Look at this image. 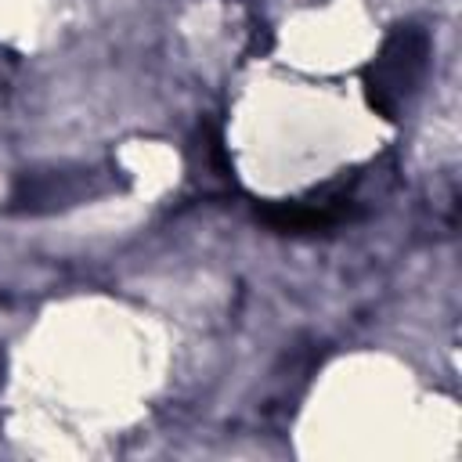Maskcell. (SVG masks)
Here are the masks:
<instances>
[{
	"mask_svg": "<svg viewBox=\"0 0 462 462\" xmlns=\"http://www.w3.org/2000/svg\"><path fill=\"white\" fill-rule=\"evenodd\" d=\"M354 209V199L346 188H325L310 199H292V202H271L260 209V220L271 224L274 231H318L346 220Z\"/></svg>",
	"mask_w": 462,
	"mask_h": 462,
	"instance_id": "cell-2",
	"label": "cell"
},
{
	"mask_svg": "<svg viewBox=\"0 0 462 462\" xmlns=\"http://www.w3.org/2000/svg\"><path fill=\"white\" fill-rule=\"evenodd\" d=\"M426 61H430V36L419 25H397L365 69L368 105L383 119H393L404 108V101L415 94Z\"/></svg>",
	"mask_w": 462,
	"mask_h": 462,
	"instance_id": "cell-1",
	"label": "cell"
}]
</instances>
